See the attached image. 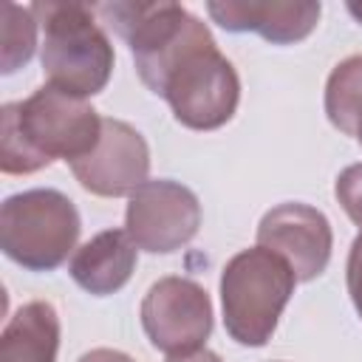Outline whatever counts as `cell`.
<instances>
[{
  "mask_svg": "<svg viewBox=\"0 0 362 362\" xmlns=\"http://www.w3.org/2000/svg\"><path fill=\"white\" fill-rule=\"evenodd\" d=\"M93 11L127 42L139 79L167 99L175 122L189 130H218L235 116L238 71L218 51L209 25L181 3L116 0Z\"/></svg>",
  "mask_w": 362,
  "mask_h": 362,
  "instance_id": "1",
  "label": "cell"
},
{
  "mask_svg": "<svg viewBox=\"0 0 362 362\" xmlns=\"http://www.w3.org/2000/svg\"><path fill=\"white\" fill-rule=\"evenodd\" d=\"M102 136V116L79 96L54 85L37 88L23 102L0 107V170L28 175L62 158L88 156Z\"/></svg>",
  "mask_w": 362,
  "mask_h": 362,
  "instance_id": "2",
  "label": "cell"
},
{
  "mask_svg": "<svg viewBox=\"0 0 362 362\" xmlns=\"http://www.w3.org/2000/svg\"><path fill=\"white\" fill-rule=\"evenodd\" d=\"M42 28L40 62L48 85L88 99L107 88L113 74V45L88 3H31Z\"/></svg>",
  "mask_w": 362,
  "mask_h": 362,
  "instance_id": "3",
  "label": "cell"
},
{
  "mask_svg": "<svg viewBox=\"0 0 362 362\" xmlns=\"http://www.w3.org/2000/svg\"><path fill=\"white\" fill-rule=\"evenodd\" d=\"M294 286L297 277L280 255L263 246L232 255L221 272V308L229 339L246 348L266 345Z\"/></svg>",
  "mask_w": 362,
  "mask_h": 362,
  "instance_id": "4",
  "label": "cell"
},
{
  "mask_svg": "<svg viewBox=\"0 0 362 362\" xmlns=\"http://www.w3.org/2000/svg\"><path fill=\"white\" fill-rule=\"evenodd\" d=\"M82 232L76 204L51 187L14 192L0 206V249L28 272H54L76 249Z\"/></svg>",
  "mask_w": 362,
  "mask_h": 362,
  "instance_id": "5",
  "label": "cell"
},
{
  "mask_svg": "<svg viewBox=\"0 0 362 362\" xmlns=\"http://www.w3.org/2000/svg\"><path fill=\"white\" fill-rule=\"evenodd\" d=\"M139 317L150 345L167 356H181L204 348L215 325L206 288L178 274H167L147 288Z\"/></svg>",
  "mask_w": 362,
  "mask_h": 362,
  "instance_id": "6",
  "label": "cell"
},
{
  "mask_svg": "<svg viewBox=\"0 0 362 362\" xmlns=\"http://www.w3.org/2000/svg\"><path fill=\"white\" fill-rule=\"evenodd\" d=\"M201 226L198 195L173 178H147L124 209L130 240L150 255H170L187 246Z\"/></svg>",
  "mask_w": 362,
  "mask_h": 362,
  "instance_id": "7",
  "label": "cell"
},
{
  "mask_svg": "<svg viewBox=\"0 0 362 362\" xmlns=\"http://www.w3.org/2000/svg\"><path fill=\"white\" fill-rule=\"evenodd\" d=\"M82 189L99 198H122L133 195L150 173V147L144 136L122 122L102 119V136L96 147L68 164Z\"/></svg>",
  "mask_w": 362,
  "mask_h": 362,
  "instance_id": "8",
  "label": "cell"
},
{
  "mask_svg": "<svg viewBox=\"0 0 362 362\" xmlns=\"http://www.w3.org/2000/svg\"><path fill=\"white\" fill-rule=\"evenodd\" d=\"M257 246L280 255L291 266L297 283H308L328 269L334 232L328 218L317 206L286 201L272 206L260 218Z\"/></svg>",
  "mask_w": 362,
  "mask_h": 362,
  "instance_id": "9",
  "label": "cell"
},
{
  "mask_svg": "<svg viewBox=\"0 0 362 362\" xmlns=\"http://www.w3.org/2000/svg\"><path fill=\"white\" fill-rule=\"evenodd\" d=\"M322 6L314 0H212L206 14L232 34L255 31L272 45H291L305 40L320 20Z\"/></svg>",
  "mask_w": 362,
  "mask_h": 362,
  "instance_id": "10",
  "label": "cell"
},
{
  "mask_svg": "<svg viewBox=\"0 0 362 362\" xmlns=\"http://www.w3.org/2000/svg\"><path fill=\"white\" fill-rule=\"evenodd\" d=\"M136 263L139 246L130 240L127 229H105L74 252L68 272L74 283L88 294L107 297L127 286L136 272Z\"/></svg>",
  "mask_w": 362,
  "mask_h": 362,
  "instance_id": "11",
  "label": "cell"
},
{
  "mask_svg": "<svg viewBox=\"0 0 362 362\" xmlns=\"http://www.w3.org/2000/svg\"><path fill=\"white\" fill-rule=\"evenodd\" d=\"M59 314L48 300L23 303L0 334V362H57Z\"/></svg>",
  "mask_w": 362,
  "mask_h": 362,
  "instance_id": "12",
  "label": "cell"
},
{
  "mask_svg": "<svg viewBox=\"0 0 362 362\" xmlns=\"http://www.w3.org/2000/svg\"><path fill=\"white\" fill-rule=\"evenodd\" d=\"M359 113H362V54H354L328 74L325 116L339 133L354 136Z\"/></svg>",
  "mask_w": 362,
  "mask_h": 362,
  "instance_id": "13",
  "label": "cell"
},
{
  "mask_svg": "<svg viewBox=\"0 0 362 362\" xmlns=\"http://www.w3.org/2000/svg\"><path fill=\"white\" fill-rule=\"evenodd\" d=\"M37 31H40V23H37L31 6L3 3V51H0L3 74H14L34 57Z\"/></svg>",
  "mask_w": 362,
  "mask_h": 362,
  "instance_id": "14",
  "label": "cell"
},
{
  "mask_svg": "<svg viewBox=\"0 0 362 362\" xmlns=\"http://www.w3.org/2000/svg\"><path fill=\"white\" fill-rule=\"evenodd\" d=\"M334 195L345 215L362 229V161L345 167L334 181Z\"/></svg>",
  "mask_w": 362,
  "mask_h": 362,
  "instance_id": "15",
  "label": "cell"
},
{
  "mask_svg": "<svg viewBox=\"0 0 362 362\" xmlns=\"http://www.w3.org/2000/svg\"><path fill=\"white\" fill-rule=\"evenodd\" d=\"M345 286H348V297L362 320V229L354 238L351 249H348V263H345Z\"/></svg>",
  "mask_w": 362,
  "mask_h": 362,
  "instance_id": "16",
  "label": "cell"
},
{
  "mask_svg": "<svg viewBox=\"0 0 362 362\" xmlns=\"http://www.w3.org/2000/svg\"><path fill=\"white\" fill-rule=\"evenodd\" d=\"M76 362H136V359L127 356L124 351H116V348H93V351L82 354Z\"/></svg>",
  "mask_w": 362,
  "mask_h": 362,
  "instance_id": "17",
  "label": "cell"
},
{
  "mask_svg": "<svg viewBox=\"0 0 362 362\" xmlns=\"http://www.w3.org/2000/svg\"><path fill=\"white\" fill-rule=\"evenodd\" d=\"M167 362H223L215 351H209V348H198V351H192V354H181V356H170Z\"/></svg>",
  "mask_w": 362,
  "mask_h": 362,
  "instance_id": "18",
  "label": "cell"
},
{
  "mask_svg": "<svg viewBox=\"0 0 362 362\" xmlns=\"http://www.w3.org/2000/svg\"><path fill=\"white\" fill-rule=\"evenodd\" d=\"M348 11H351V14H354V17L362 23V6H359V3H348Z\"/></svg>",
  "mask_w": 362,
  "mask_h": 362,
  "instance_id": "19",
  "label": "cell"
},
{
  "mask_svg": "<svg viewBox=\"0 0 362 362\" xmlns=\"http://www.w3.org/2000/svg\"><path fill=\"white\" fill-rule=\"evenodd\" d=\"M354 139L362 144V113H359V122H356V133H354Z\"/></svg>",
  "mask_w": 362,
  "mask_h": 362,
  "instance_id": "20",
  "label": "cell"
}]
</instances>
